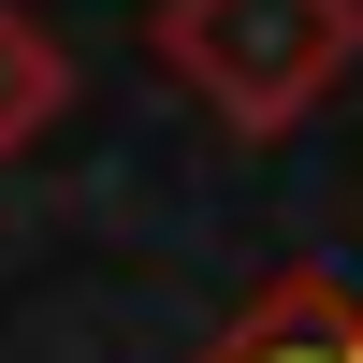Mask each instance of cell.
<instances>
[{"label":"cell","mask_w":363,"mask_h":363,"mask_svg":"<svg viewBox=\"0 0 363 363\" xmlns=\"http://www.w3.org/2000/svg\"><path fill=\"white\" fill-rule=\"evenodd\" d=\"M203 363H363V306L306 262V277H277V291H262V306L233 320Z\"/></svg>","instance_id":"obj_2"},{"label":"cell","mask_w":363,"mask_h":363,"mask_svg":"<svg viewBox=\"0 0 363 363\" xmlns=\"http://www.w3.org/2000/svg\"><path fill=\"white\" fill-rule=\"evenodd\" d=\"M58 102H73V44H58V15H44V0H0V160L44 145Z\"/></svg>","instance_id":"obj_3"},{"label":"cell","mask_w":363,"mask_h":363,"mask_svg":"<svg viewBox=\"0 0 363 363\" xmlns=\"http://www.w3.org/2000/svg\"><path fill=\"white\" fill-rule=\"evenodd\" d=\"M160 73L233 131H291L306 102H335V73L363 58V0H160L145 15Z\"/></svg>","instance_id":"obj_1"}]
</instances>
